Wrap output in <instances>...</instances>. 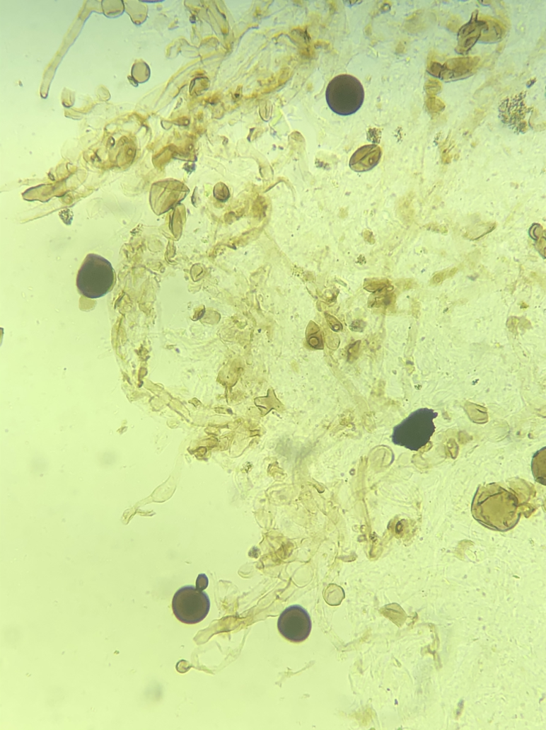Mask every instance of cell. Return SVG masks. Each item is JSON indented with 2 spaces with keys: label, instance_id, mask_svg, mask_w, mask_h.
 I'll return each instance as SVG.
<instances>
[{
  "label": "cell",
  "instance_id": "cell-1",
  "mask_svg": "<svg viewBox=\"0 0 546 730\" xmlns=\"http://www.w3.org/2000/svg\"><path fill=\"white\" fill-rule=\"evenodd\" d=\"M472 513L484 527L502 532L514 528L521 515L515 494L494 483L477 489Z\"/></svg>",
  "mask_w": 546,
  "mask_h": 730
},
{
  "label": "cell",
  "instance_id": "cell-2",
  "mask_svg": "<svg viewBox=\"0 0 546 730\" xmlns=\"http://www.w3.org/2000/svg\"><path fill=\"white\" fill-rule=\"evenodd\" d=\"M116 282L117 274L112 264L95 253L86 256L76 277L79 293L90 299L105 296L113 290Z\"/></svg>",
  "mask_w": 546,
  "mask_h": 730
},
{
  "label": "cell",
  "instance_id": "cell-3",
  "mask_svg": "<svg viewBox=\"0 0 546 730\" xmlns=\"http://www.w3.org/2000/svg\"><path fill=\"white\" fill-rule=\"evenodd\" d=\"M438 416V412L427 408L413 411L394 428L393 443L411 451L421 450L433 436L435 432L434 421Z\"/></svg>",
  "mask_w": 546,
  "mask_h": 730
},
{
  "label": "cell",
  "instance_id": "cell-4",
  "mask_svg": "<svg viewBox=\"0 0 546 730\" xmlns=\"http://www.w3.org/2000/svg\"><path fill=\"white\" fill-rule=\"evenodd\" d=\"M327 105L337 115L349 116L362 107L365 91L361 81L354 76L342 74L335 77L325 91Z\"/></svg>",
  "mask_w": 546,
  "mask_h": 730
},
{
  "label": "cell",
  "instance_id": "cell-5",
  "mask_svg": "<svg viewBox=\"0 0 546 730\" xmlns=\"http://www.w3.org/2000/svg\"><path fill=\"white\" fill-rule=\"evenodd\" d=\"M172 608L175 617L189 625L202 621L208 615L210 600L206 592L194 586H185L175 593Z\"/></svg>",
  "mask_w": 546,
  "mask_h": 730
},
{
  "label": "cell",
  "instance_id": "cell-6",
  "mask_svg": "<svg viewBox=\"0 0 546 730\" xmlns=\"http://www.w3.org/2000/svg\"><path fill=\"white\" fill-rule=\"evenodd\" d=\"M311 629L312 622L309 614L298 605L286 608L278 620L279 633L286 640L293 643H301L306 640Z\"/></svg>",
  "mask_w": 546,
  "mask_h": 730
},
{
  "label": "cell",
  "instance_id": "cell-7",
  "mask_svg": "<svg viewBox=\"0 0 546 730\" xmlns=\"http://www.w3.org/2000/svg\"><path fill=\"white\" fill-rule=\"evenodd\" d=\"M382 151L376 145H367L358 149L350 160V167L356 172H366L379 163Z\"/></svg>",
  "mask_w": 546,
  "mask_h": 730
},
{
  "label": "cell",
  "instance_id": "cell-8",
  "mask_svg": "<svg viewBox=\"0 0 546 730\" xmlns=\"http://www.w3.org/2000/svg\"><path fill=\"white\" fill-rule=\"evenodd\" d=\"M478 58H457L448 61L443 66L441 77L446 80L458 79L472 74L478 64Z\"/></svg>",
  "mask_w": 546,
  "mask_h": 730
},
{
  "label": "cell",
  "instance_id": "cell-9",
  "mask_svg": "<svg viewBox=\"0 0 546 730\" xmlns=\"http://www.w3.org/2000/svg\"><path fill=\"white\" fill-rule=\"evenodd\" d=\"M482 28V22L470 23L464 26L459 35V47L462 50L470 49L479 39Z\"/></svg>",
  "mask_w": 546,
  "mask_h": 730
},
{
  "label": "cell",
  "instance_id": "cell-10",
  "mask_svg": "<svg viewBox=\"0 0 546 730\" xmlns=\"http://www.w3.org/2000/svg\"><path fill=\"white\" fill-rule=\"evenodd\" d=\"M545 448L536 452L532 460V472L535 479L545 485Z\"/></svg>",
  "mask_w": 546,
  "mask_h": 730
},
{
  "label": "cell",
  "instance_id": "cell-11",
  "mask_svg": "<svg viewBox=\"0 0 546 730\" xmlns=\"http://www.w3.org/2000/svg\"><path fill=\"white\" fill-rule=\"evenodd\" d=\"M427 110L432 114H438L444 110L445 103L438 98L429 97L426 102Z\"/></svg>",
  "mask_w": 546,
  "mask_h": 730
},
{
  "label": "cell",
  "instance_id": "cell-12",
  "mask_svg": "<svg viewBox=\"0 0 546 730\" xmlns=\"http://www.w3.org/2000/svg\"><path fill=\"white\" fill-rule=\"evenodd\" d=\"M214 195L218 200L224 202L230 198L231 193L226 185L219 183L214 187Z\"/></svg>",
  "mask_w": 546,
  "mask_h": 730
},
{
  "label": "cell",
  "instance_id": "cell-13",
  "mask_svg": "<svg viewBox=\"0 0 546 730\" xmlns=\"http://www.w3.org/2000/svg\"><path fill=\"white\" fill-rule=\"evenodd\" d=\"M426 92L430 95H434L440 92L442 84L439 81L430 79L426 85Z\"/></svg>",
  "mask_w": 546,
  "mask_h": 730
},
{
  "label": "cell",
  "instance_id": "cell-14",
  "mask_svg": "<svg viewBox=\"0 0 546 730\" xmlns=\"http://www.w3.org/2000/svg\"><path fill=\"white\" fill-rule=\"evenodd\" d=\"M208 583L209 580L207 576L204 574H199L197 578L196 588L199 590L204 591L207 588Z\"/></svg>",
  "mask_w": 546,
  "mask_h": 730
},
{
  "label": "cell",
  "instance_id": "cell-15",
  "mask_svg": "<svg viewBox=\"0 0 546 730\" xmlns=\"http://www.w3.org/2000/svg\"><path fill=\"white\" fill-rule=\"evenodd\" d=\"M429 71L432 75L439 76L443 72V66L440 63L434 62L429 66Z\"/></svg>",
  "mask_w": 546,
  "mask_h": 730
}]
</instances>
